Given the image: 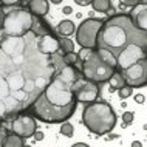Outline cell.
<instances>
[{
	"label": "cell",
	"instance_id": "cell-32",
	"mask_svg": "<svg viewBox=\"0 0 147 147\" xmlns=\"http://www.w3.org/2000/svg\"><path fill=\"white\" fill-rule=\"evenodd\" d=\"M144 101H146L144 94H136V96H135V102H138V104H142Z\"/></svg>",
	"mask_w": 147,
	"mask_h": 147
},
{
	"label": "cell",
	"instance_id": "cell-27",
	"mask_svg": "<svg viewBox=\"0 0 147 147\" xmlns=\"http://www.w3.org/2000/svg\"><path fill=\"white\" fill-rule=\"evenodd\" d=\"M132 121H133V113L132 112H124V115H122V122H124V124L122 125H130L132 124Z\"/></svg>",
	"mask_w": 147,
	"mask_h": 147
},
{
	"label": "cell",
	"instance_id": "cell-35",
	"mask_svg": "<svg viewBox=\"0 0 147 147\" xmlns=\"http://www.w3.org/2000/svg\"><path fill=\"white\" fill-rule=\"evenodd\" d=\"M110 133V132H109ZM115 138H119V135H115V133H110L109 136H107V140H115Z\"/></svg>",
	"mask_w": 147,
	"mask_h": 147
},
{
	"label": "cell",
	"instance_id": "cell-21",
	"mask_svg": "<svg viewBox=\"0 0 147 147\" xmlns=\"http://www.w3.org/2000/svg\"><path fill=\"white\" fill-rule=\"evenodd\" d=\"M90 5L93 6V9L98 11V13H105V11L112 6V2H110V0H91Z\"/></svg>",
	"mask_w": 147,
	"mask_h": 147
},
{
	"label": "cell",
	"instance_id": "cell-37",
	"mask_svg": "<svg viewBox=\"0 0 147 147\" xmlns=\"http://www.w3.org/2000/svg\"><path fill=\"white\" fill-rule=\"evenodd\" d=\"M132 146H133V147H141V142H140V141H133Z\"/></svg>",
	"mask_w": 147,
	"mask_h": 147
},
{
	"label": "cell",
	"instance_id": "cell-10",
	"mask_svg": "<svg viewBox=\"0 0 147 147\" xmlns=\"http://www.w3.org/2000/svg\"><path fill=\"white\" fill-rule=\"evenodd\" d=\"M125 81V85L129 87H146L147 84V59L129 65L127 68L119 70Z\"/></svg>",
	"mask_w": 147,
	"mask_h": 147
},
{
	"label": "cell",
	"instance_id": "cell-5",
	"mask_svg": "<svg viewBox=\"0 0 147 147\" xmlns=\"http://www.w3.org/2000/svg\"><path fill=\"white\" fill-rule=\"evenodd\" d=\"M81 59V73L82 76L90 79L98 84H104L109 82L112 74L116 71L112 65H109L104 59L99 56L96 48H82L81 53L78 54Z\"/></svg>",
	"mask_w": 147,
	"mask_h": 147
},
{
	"label": "cell",
	"instance_id": "cell-18",
	"mask_svg": "<svg viewBox=\"0 0 147 147\" xmlns=\"http://www.w3.org/2000/svg\"><path fill=\"white\" fill-rule=\"evenodd\" d=\"M57 31H59L61 36L67 37V36H71L74 31H76V26H74V23L71 20H62L61 23H59V26H57Z\"/></svg>",
	"mask_w": 147,
	"mask_h": 147
},
{
	"label": "cell",
	"instance_id": "cell-17",
	"mask_svg": "<svg viewBox=\"0 0 147 147\" xmlns=\"http://www.w3.org/2000/svg\"><path fill=\"white\" fill-rule=\"evenodd\" d=\"M23 146H25V140L14 132L8 133L5 138V142H3V147H23Z\"/></svg>",
	"mask_w": 147,
	"mask_h": 147
},
{
	"label": "cell",
	"instance_id": "cell-19",
	"mask_svg": "<svg viewBox=\"0 0 147 147\" xmlns=\"http://www.w3.org/2000/svg\"><path fill=\"white\" fill-rule=\"evenodd\" d=\"M109 84H110V90H119L121 87L125 85V81L124 78H122L121 71H115V73L112 74V78L109 79Z\"/></svg>",
	"mask_w": 147,
	"mask_h": 147
},
{
	"label": "cell",
	"instance_id": "cell-6",
	"mask_svg": "<svg viewBox=\"0 0 147 147\" xmlns=\"http://www.w3.org/2000/svg\"><path fill=\"white\" fill-rule=\"evenodd\" d=\"M31 23H33V14L28 11V8L8 9L5 11V17H3L2 33L3 36L19 37V36L26 34L31 30Z\"/></svg>",
	"mask_w": 147,
	"mask_h": 147
},
{
	"label": "cell",
	"instance_id": "cell-14",
	"mask_svg": "<svg viewBox=\"0 0 147 147\" xmlns=\"http://www.w3.org/2000/svg\"><path fill=\"white\" fill-rule=\"evenodd\" d=\"M54 74H56L57 78H61L62 81L68 82V84H73L78 78L82 76L81 70H79L78 67H74V65H65V67H62V68L59 70L57 73H54Z\"/></svg>",
	"mask_w": 147,
	"mask_h": 147
},
{
	"label": "cell",
	"instance_id": "cell-36",
	"mask_svg": "<svg viewBox=\"0 0 147 147\" xmlns=\"http://www.w3.org/2000/svg\"><path fill=\"white\" fill-rule=\"evenodd\" d=\"M73 147H87L85 142H76V144H73Z\"/></svg>",
	"mask_w": 147,
	"mask_h": 147
},
{
	"label": "cell",
	"instance_id": "cell-20",
	"mask_svg": "<svg viewBox=\"0 0 147 147\" xmlns=\"http://www.w3.org/2000/svg\"><path fill=\"white\" fill-rule=\"evenodd\" d=\"M50 62H51V65H53V68H54V73H57L62 67L67 65V63L63 62V53H61V51H56V53L50 54Z\"/></svg>",
	"mask_w": 147,
	"mask_h": 147
},
{
	"label": "cell",
	"instance_id": "cell-8",
	"mask_svg": "<svg viewBox=\"0 0 147 147\" xmlns=\"http://www.w3.org/2000/svg\"><path fill=\"white\" fill-rule=\"evenodd\" d=\"M71 93H73L76 102L88 104V102H93L99 98V94H101V84L81 76L71 84Z\"/></svg>",
	"mask_w": 147,
	"mask_h": 147
},
{
	"label": "cell",
	"instance_id": "cell-31",
	"mask_svg": "<svg viewBox=\"0 0 147 147\" xmlns=\"http://www.w3.org/2000/svg\"><path fill=\"white\" fill-rule=\"evenodd\" d=\"M74 2H76L79 6H88L91 3V0H74Z\"/></svg>",
	"mask_w": 147,
	"mask_h": 147
},
{
	"label": "cell",
	"instance_id": "cell-25",
	"mask_svg": "<svg viewBox=\"0 0 147 147\" xmlns=\"http://www.w3.org/2000/svg\"><path fill=\"white\" fill-rule=\"evenodd\" d=\"M118 91H119V98H121V99H127L129 96H132V93H133V87L124 85V87H121V88H119Z\"/></svg>",
	"mask_w": 147,
	"mask_h": 147
},
{
	"label": "cell",
	"instance_id": "cell-26",
	"mask_svg": "<svg viewBox=\"0 0 147 147\" xmlns=\"http://www.w3.org/2000/svg\"><path fill=\"white\" fill-rule=\"evenodd\" d=\"M73 125L68 124V122H65L63 121L62 122V125H61V133L63 135V136H73Z\"/></svg>",
	"mask_w": 147,
	"mask_h": 147
},
{
	"label": "cell",
	"instance_id": "cell-29",
	"mask_svg": "<svg viewBox=\"0 0 147 147\" xmlns=\"http://www.w3.org/2000/svg\"><path fill=\"white\" fill-rule=\"evenodd\" d=\"M141 0H121V5L122 6H135V5H138Z\"/></svg>",
	"mask_w": 147,
	"mask_h": 147
},
{
	"label": "cell",
	"instance_id": "cell-22",
	"mask_svg": "<svg viewBox=\"0 0 147 147\" xmlns=\"http://www.w3.org/2000/svg\"><path fill=\"white\" fill-rule=\"evenodd\" d=\"M59 39V50L62 51V53H70V51L74 50V42L70 40L68 37H57Z\"/></svg>",
	"mask_w": 147,
	"mask_h": 147
},
{
	"label": "cell",
	"instance_id": "cell-15",
	"mask_svg": "<svg viewBox=\"0 0 147 147\" xmlns=\"http://www.w3.org/2000/svg\"><path fill=\"white\" fill-rule=\"evenodd\" d=\"M31 33H34L37 37H40V36H45L48 33H53L50 28V25L47 23L40 16H33V23H31Z\"/></svg>",
	"mask_w": 147,
	"mask_h": 147
},
{
	"label": "cell",
	"instance_id": "cell-28",
	"mask_svg": "<svg viewBox=\"0 0 147 147\" xmlns=\"http://www.w3.org/2000/svg\"><path fill=\"white\" fill-rule=\"evenodd\" d=\"M22 0H0V6L3 8H9V6H14V5H20Z\"/></svg>",
	"mask_w": 147,
	"mask_h": 147
},
{
	"label": "cell",
	"instance_id": "cell-16",
	"mask_svg": "<svg viewBox=\"0 0 147 147\" xmlns=\"http://www.w3.org/2000/svg\"><path fill=\"white\" fill-rule=\"evenodd\" d=\"M26 8H28V11L33 16H40L42 17V16H45L48 13L50 3H48V0H30Z\"/></svg>",
	"mask_w": 147,
	"mask_h": 147
},
{
	"label": "cell",
	"instance_id": "cell-4",
	"mask_svg": "<svg viewBox=\"0 0 147 147\" xmlns=\"http://www.w3.org/2000/svg\"><path fill=\"white\" fill-rule=\"evenodd\" d=\"M82 122L88 129V132L102 136L112 132L116 125V113L109 102L93 101L88 102L82 112Z\"/></svg>",
	"mask_w": 147,
	"mask_h": 147
},
{
	"label": "cell",
	"instance_id": "cell-38",
	"mask_svg": "<svg viewBox=\"0 0 147 147\" xmlns=\"http://www.w3.org/2000/svg\"><path fill=\"white\" fill-rule=\"evenodd\" d=\"M61 2H62V0H51V3H54V5H59Z\"/></svg>",
	"mask_w": 147,
	"mask_h": 147
},
{
	"label": "cell",
	"instance_id": "cell-11",
	"mask_svg": "<svg viewBox=\"0 0 147 147\" xmlns=\"http://www.w3.org/2000/svg\"><path fill=\"white\" fill-rule=\"evenodd\" d=\"M146 50L147 48H142L140 45H129L116 56V68H127L132 63L141 61V59H146Z\"/></svg>",
	"mask_w": 147,
	"mask_h": 147
},
{
	"label": "cell",
	"instance_id": "cell-23",
	"mask_svg": "<svg viewBox=\"0 0 147 147\" xmlns=\"http://www.w3.org/2000/svg\"><path fill=\"white\" fill-rule=\"evenodd\" d=\"M96 51L99 53V56H101L104 61L109 63V65H112L113 68H116V57L113 56L110 51H107V50H104V48H96Z\"/></svg>",
	"mask_w": 147,
	"mask_h": 147
},
{
	"label": "cell",
	"instance_id": "cell-33",
	"mask_svg": "<svg viewBox=\"0 0 147 147\" xmlns=\"http://www.w3.org/2000/svg\"><path fill=\"white\" fill-rule=\"evenodd\" d=\"M105 13H107V14H109V16H113V14H116V9H115V8H113V6H110V8H109V9H107V11H105Z\"/></svg>",
	"mask_w": 147,
	"mask_h": 147
},
{
	"label": "cell",
	"instance_id": "cell-9",
	"mask_svg": "<svg viewBox=\"0 0 147 147\" xmlns=\"http://www.w3.org/2000/svg\"><path fill=\"white\" fill-rule=\"evenodd\" d=\"M9 132L17 133L19 136H22L23 140L33 136V133L37 130V124H36L34 116H31L28 113H17L14 118H11L9 121H5Z\"/></svg>",
	"mask_w": 147,
	"mask_h": 147
},
{
	"label": "cell",
	"instance_id": "cell-12",
	"mask_svg": "<svg viewBox=\"0 0 147 147\" xmlns=\"http://www.w3.org/2000/svg\"><path fill=\"white\" fill-rule=\"evenodd\" d=\"M129 17L132 23L138 30H147V3L146 0H141L138 5L132 6V11L129 13Z\"/></svg>",
	"mask_w": 147,
	"mask_h": 147
},
{
	"label": "cell",
	"instance_id": "cell-30",
	"mask_svg": "<svg viewBox=\"0 0 147 147\" xmlns=\"http://www.w3.org/2000/svg\"><path fill=\"white\" fill-rule=\"evenodd\" d=\"M33 136H34L36 141H42L43 138H45V136H43V133H42V132H37V130H36V132L33 133Z\"/></svg>",
	"mask_w": 147,
	"mask_h": 147
},
{
	"label": "cell",
	"instance_id": "cell-7",
	"mask_svg": "<svg viewBox=\"0 0 147 147\" xmlns=\"http://www.w3.org/2000/svg\"><path fill=\"white\" fill-rule=\"evenodd\" d=\"M104 20L96 17L85 19L76 30V42L82 48H96V36Z\"/></svg>",
	"mask_w": 147,
	"mask_h": 147
},
{
	"label": "cell",
	"instance_id": "cell-1",
	"mask_svg": "<svg viewBox=\"0 0 147 147\" xmlns=\"http://www.w3.org/2000/svg\"><path fill=\"white\" fill-rule=\"evenodd\" d=\"M37 39L28 31L0 40V101L6 109L3 121L28 110L54 74L50 56L37 50Z\"/></svg>",
	"mask_w": 147,
	"mask_h": 147
},
{
	"label": "cell",
	"instance_id": "cell-13",
	"mask_svg": "<svg viewBox=\"0 0 147 147\" xmlns=\"http://www.w3.org/2000/svg\"><path fill=\"white\" fill-rule=\"evenodd\" d=\"M37 50L42 54H45V56H50V54L56 53V51H61L59 50V39L53 33L40 36L37 39Z\"/></svg>",
	"mask_w": 147,
	"mask_h": 147
},
{
	"label": "cell",
	"instance_id": "cell-2",
	"mask_svg": "<svg viewBox=\"0 0 147 147\" xmlns=\"http://www.w3.org/2000/svg\"><path fill=\"white\" fill-rule=\"evenodd\" d=\"M76 104L78 102L71 93V84L53 74L51 81L28 109L31 110V116L42 122L54 124L63 122L73 116Z\"/></svg>",
	"mask_w": 147,
	"mask_h": 147
},
{
	"label": "cell",
	"instance_id": "cell-34",
	"mask_svg": "<svg viewBox=\"0 0 147 147\" xmlns=\"http://www.w3.org/2000/svg\"><path fill=\"white\" fill-rule=\"evenodd\" d=\"M62 13H63V14H71V13H73V9H71V6H65Z\"/></svg>",
	"mask_w": 147,
	"mask_h": 147
},
{
	"label": "cell",
	"instance_id": "cell-24",
	"mask_svg": "<svg viewBox=\"0 0 147 147\" xmlns=\"http://www.w3.org/2000/svg\"><path fill=\"white\" fill-rule=\"evenodd\" d=\"M63 62L67 63V65H74L78 67V63H81V59L74 51H70V53H63Z\"/></svg>",
	"mask_w": 147,
	"mask_h": 147
},
{
	"label": "cell",
	"instance_id": "cell-3",
	"mask_svg": "<svg viewBox=\"0 0 147 147\" xmlns=\"http://www.w3.org/2000/svg\"><path fill=\"white\" fill-rule=\"evenodd\" d=\"M129 45L147 48V33L138 30L129 14H113L102 23L96 36V48H104L115 57Z\"/></svg>",
	"mask_w": 147,
	"mask_h": 147
}]
</instances>
